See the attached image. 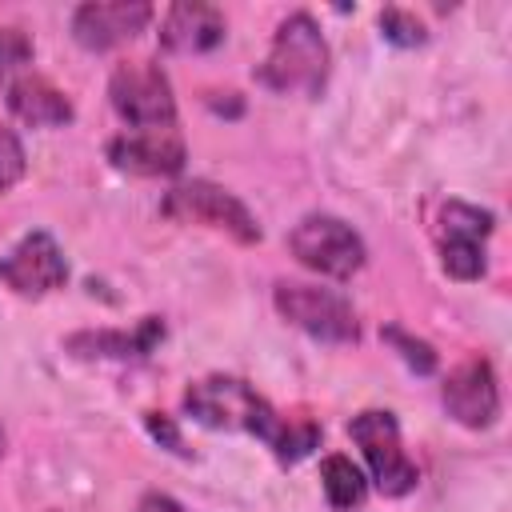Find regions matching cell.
Segmentation results:
<instances>
[{
	"label": "cell",
	"mask_w": 512,
	"mask_h": 512,
	"mask_svg": "<svg viewBox=\"0 0 512 512\" xmlns=\"http://www.w3.org/2000/svg\"><path fill=\"white\" fill-rule=\"evenodd\" d=\"M348 436L360 444L368 468H372V480L384 496H408L420 480L412 456L404 452L400 444V424L392 412L384 408H368V412H356L348 420Z\"/></svg>",
	"instance_id": "52a82bcc"
},
{
	"label": "cell",
	"mask_w": 512,
	"mask_h": 512,
	"mask_svg": "<svg viewBox=\"0 0 512 512\" xmlns=\"http://www.w3.org/2000/svg\"><path fill=\"white\" fill-rule=\"evenodd\" d=\"M496 216L488 208L464 204V200H444L440 208V264L452 280H480L488 268L484 240L492 236Z\"/></svg>",
	"instance_id": "ba28073f"
},
{
	"label": "cell",
	"mask_w": 512,
	"mask_h": 512,
	"mask_svg": "<svg viewBox=\"0 0 512 512\" xmlns=\"http://www.w3.org/2000/svg\"><path fill=\"white\" fill-rule=\"evenodd\" d=\"M144 424H148V432L164 444V448H172L176 456H188V448H184V440H180V432H176V424L164 416V412H144Z\"/></svg>",
	"instance_id": "44dd1931"
},
{
	"label": "cell",
	"mask_w": 512,
	"mask_h": 512,
	"mask_svg": "<svg viewBox=\"0 0 512 512\" xmlns=\"http://www.w3.org/2000/svg\"><path fill=\"white\" fill-rule=\"evenodd\" d=\"M440 404L456 424L472 432L492 428L500 416V380L492 364L484 356H468L464 364H456L440 384Z\"/></svg>",
	"instance_id": "30bf717a"
},
{
	"label": "cell",
	"mask_w": 512,
	"mask_h": 512,
	"mask_svg": "<svg viewBox=\"0 0 512 512\" xmlns=\"http://www.w3.org/2000/svg\"><path fill=\"white\" fill-rule=\"evenodd\" d=\"M0 456H4V428H0Z\"/></svg>",
	"instance_id": "603a6c76"
},
{
	"label": "cell",
	"mask_w": 512,
	"mask_h": 512,
	"mask_svg": "<svg viewBox=\"0 0 512 512\" xmlns=\"http://www.w3.org/2000/svg\"><path fill=\"white\" fill-rule=\"evenodd\" d=\"M24 172H28L24 144L8 124H0V192H12L24 180Z\"/></svg>",
	"instance_id": "d6986e66"
},
{
	"label": "cell",
	"mask_w": 512,
	"mask_h": 512,
	"mask_svg": "<svg viewBox=\"0 0 512 512\" xmlns=\"http://www.w3.org/2000/svg\"><path fill=\"white\" fill-rule=\"evenodd\" d=\"M272 304L292 328H300L304 336H312L320 344H356L360 340L356 308L332 288L304 284V280H276Z\"/></svg>",
	"instance_id": "277c9868"
},
{
	"label": "cell",
	"mask_w": 512,
	"mask_h": 512,
	"mask_svg": "<svg viewBox=\"0 0 512 512\" xmlns=\"http://www.w3.org/2000/svg\"><path fill=\"white\" fill-rule=\"evenodd\" d=\"M0 280L24 296V300H40L56 288H64L68 280V260L60 252V244L48 232H28L20 236L4 256H0Z\"/></svg>",
	"instance_id": "9c48e42d"
},
{
	"label": "cell",
	"mask_w": 512,
	"mask_h": 512,
	"mask_svg": "<svg viewBox=\"0 0 512 512\" xmlns=\"http://www.w3.org/2000/svg\"><path fill=\"white\" fill-rule=\"evenodd\" d=\"M320 484H324V496H328V504H332L336 512H352V508H360L364 496H368L364 472H360L348 456H340V452H332V456L320 460Z\"/></svg>",
	"instance_id": "2e32d148"
},
{
	"label": "cell",
	"mask_w": 512,
	"mask_h": 512,
	"mask_svg": "<svg viewBox=\"0 0 512 512\" xmlns=\"http://www.w3.org/2000/svg\"><path fill=\"white\" fill-rule=\"evenodd\" d=\"M136 512H184V504L172 500L168 492H144L140 504H136Z\"/></svg>",
	"instance_id": "7402d4cb"
},
{
	"label": "cell",
	"mask_w": 512,
	"mask_h": 512,
	"mask_svg": "<svg viewBox=\"0 0 512 512\" xmlns=\"http://www.w3.org/2000/svg\"><path fill=\"white\" fill-rule=\"evenodd\" d=\"M8 112L16 116V120H24L28 128H64V124H72L76 120V108H72V100L52 84V80H44V76H36V72H24V76H16L12 84H8Z\"/></svg>",
	"instance_id": "9a60e30c"
},
{
	"label": "cell",
	"mask_w": 512,
	"mask_h": 512,
	"mask_svg": "<svg viewBox=\"0 0 512 512\" xmlns=\"http://www.w3.org/2000/svg\"><path fill=\"white\" fill-rule=\"evenodd\" d=\"M184 412L196 424L216 428V432H252L256 440H264L272 448V456L280 464H296L320 444L316 420L276 412L248 380L224 376V372L192 380L184 392Z\"/></svg>",
	"instance_id": "6da1fadb"
},
{
	"label": "cell",
	"mask_w": 512,
	"mask_h": 512,
	"mask_svg": "<svg viewBox=\"0 0 512 512\" xmlns=\"http://www.w3.org/2000/svg\"><path fill=\"white\" fill-rule=\"evenodd\" d=\"M380 336H384V344H392V348H396V356H400L412 372H420V376H432V372H436V352H432V344H428V340H420V336L404 332L400 324H384V328H380Z\"/></svg>",
	"instance_id": "e0dca14e"
},
{
	"label": "cell",
	"mask_w": 512,
	"mask_h": 512,
	"mask_svg": "<svg viewBox=\"0 0 512 512\" xmlns=\"http://www.w3.org/2000/svg\"><path fill=\"white\" fill-rule=\"evenodd\" d=\"M288 252L304 268H312L316 276H328V280H352L368 260L360 232L332 212L300 216L296 228L288 232Z\"/></svg>",
	"instance_id": "3957f363"
},
{
	"label": "cell",
	"mask_w": 512,
	"mask_h": 512,
	"mask_svg": "<svg viewBox=\"0 0 512 512\" xmlns=\"http://www.w3.org/2000/svg\"><path fill=\"white\" fill-rule=\"evenodd\" d=\"M32 60V36L16 24H0V84Z\"/></svg>",
	"instance_id": "ffe728a7"
},
{
	"label": "cell",
	"mask_w": 512,
	"mask_h": 512,
	"mask_svg": "<svg viewBox=\"0 0 512 512\" xmlns=\"http://www.w3.org/2000/svg\"><path fill=\"white\" fill-rule=\"evenodd\" d=\"M328 68H332V52H328L320 24L308 12H292L280 20L268 56L256 68V80L268 92H280V96L300 92V96L316 100L328 84Z\"/></svg>",
	"instance_id": "7a4b0ae2"
},
{
	"label": "cell",
	"mask_w": 512,
	"mask_h": 512,
	"mask_svg": "<svg viewBox=\"0 0 512 512\" xmlns=\"http://www.w3.org/2000/svg\"><path fill=\"white\" fill-rule=\"evenodd\" d=\"M164 340V320L144 316L136 328H84L64 340L76 360H144Z\"/></svg>",
	"instance_id": "5bb4252c"
},
{
	"label": "cell",
	"mask_w": 512,
	"mask_h": 512,
	"mask_svg": "<svg viewBox=\"0 0 512 512\" xmlns=\"http://www.w3.org/2000/svg\"><path fill=\"white\" fill-rule=\"evenodd\" d=\"M228 36V20L216 4H200V0H180L164 12L160 20V48L172 56H200L220 48Z\"/></svg>",
	"instance_id": "4fadbf2b"
},
{
	"label": "cell",
	"mask_w": 512,
	"mask_h": 512,
	"mask_svg": "<svg viewBox=\"0 0 512 512\" xmlns=\"http://www.w3.org/2000/svg\"><path fill=\"white\" fill-rule=\"evenodd\" d=\"M152 20L148 0H88L72 12V40L88 52H108L140 36Z\"/></svg>",
	"instance_id": "8fae6325"
},
{
	"label": "cell",
	"mask_w": 512,
	"mask_h": 512,
	"mask_svg": "<svg viewBox=\"0 0 512 512\" xmlns=\"http://www.w3.org/2000/svg\"><path fill=\"white\" fill-rule=\"evenodd\" d=\"M160 212L180 220V224L216 228V232L232 236L236 244H260V224L248 212V204L240 196H232L228 188L212 184V180H184V184H176L164 196Z\"/></svg>",
	"instance_id": "5b68a950"
},
{
	"label": "cell",
	"mask_w": 512,
	"mask_h": 512,
	"mask_svg": "<svg viewBox=\"0 0 512 512\" xmlns=\"http://www.w3.org/2000/svg\"><path fill=\"white\" fill-rule=\"evenodd\" d=\"M108 160L132 176H176L184 172L188 148L176 128H136L108 140Z\"/></svg>",
	"instance_id": "7c38bea8"
},
{
	"label": "cell",
	"mask_w": 512,
	"mask_h": 512,
	"mask_svg": "<svg viewBox=\"0 0 512 512\" xmlns=\"http://www.w3.org/2000/svg\"><path fill=\"white\" fill-rule=\"evenodd\" d=\"M380 36L396 48H420L428 40V28L408 8H384L380 12Z\"/></svg>",
	"instance_id": "ac0fdd59"
},
{
	"label": "cell",
	"mask_w": 512,
	"mask_h": 512,
	"mask_svg": "<svg viewBox=\"0 0 512 512\" xmlns=\"http://www.w3.org/2000/svg\"><path fill=\"white\" fill-rule=\"evenodd\" d=\"M108 100L116 116L132 128H172L176 124V96L156 60H124L112 68Z\"/></svg>",
	"instance_id": "8992f818"
}]
</instances>
